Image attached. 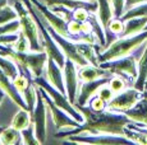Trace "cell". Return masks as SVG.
<instances>
[{"label":"cell","instance_id":"1","mask_svg":"<svg viewBox=\"0 0 147 145\" xmlns=\"http://www.w3.org/2000/svg\"><path fill=\"white\" fill-rule=\"evenodd\" d=\"M78 111L84 117V124L76 127L73 131L63 132L56 135L58 138L64 136H73L82 132L90 134H110V135H119L125 136V127L132 124V120L124 112H117V111H101L96 112L91 107L77 104Z\"/></svg>","mask_w":147,"mask_h":145},{"label":"cell","instance_id":"2","mask_svg":"<svg viewBox=\"0 0 147 145\" xmlns=\"http://www.w3.org/2000/svg\"><path fill=\"white\" fill-rule=\"evenodd\" d=\"M146 41H147V31H143V32L138 33V35H134V36L119 37L117 41L110 43L109 47H107L102 54L97 55L98 64L128 56L132 51H134L138 46H141V45L143 42H146Z\"/></svg>","mask_w":147,"mask_h":145},{"label":"cell","instance_id":"3","mask_svg":"<svg viewBox=\"0 0 147 145\" xmlns=\"http://www.w3.org/2000/svg\"><path fill=\"white\" fill-rule=\"evenodd\" d=\"M0 54L3 56L10 57L13 61L19 64L21 68L30 70L35 78H38L42 75L44 66L46 65L47 57H49L45 51L28 54V52H19L16 50H10L8 47L1 46V45H0Z\"/></svg>","mask_w":147,"mask_h":145},{"label":"cell","instance_id":"4","mask_svg":"<svg viewBox=\"0 0 147 145\" xmlns=\"http://www.w3.org/2000/svg\"><path fill=\"white\" fill-rule=\"evenodd\" d=\"M13 5H14V9L18 13V21H19V23H21L22 32L26 35V37L28 38V41H30L31 51L32 52L42 51L44 46H41V45L38 43V29H37L38 26H37V23H36L35 18L31 17L32 14L27 13V10H28V9H26L27 7H24V5L22 4V1L17 0V1H14Z\"/></svg>","mask_w":147,"mask_h":145},{"label":"cell","instance_id":"5","mask_svg":"<svg viewBox=\"0 0 147 145\" xmlns=\"http://www.w3.org/2000/svg\"><path fill=\"white\" fill-rule=\"evenodd\" d=\"M98 66L102 69L109 70L111 74L115 75H125L129 79H134L138 75V64L136 63L133 56H124L117 60H110L105 63L98 64Z\"/></svg>","mask_w":147,"mask_h":145},{"label":"cell","instance_id":"6","mask_svg":"<svg viewBox=\"0 0 147 145\" xmlns=\"http://www.w3.org/2000/svg\"><path fill=\"white\" fill-rule=\"evenodd\" d=\"M33 83H35V84H37L38 87L44 88L45 90L47 92V94H49V96L54 99V103H55L58 107H60L61 110H64L67 113H69V115L72 116L74 120H77L78 122H83L84 121L83 116H81L80 113H78L77 111L72 107V103L68 102L65 99V97H64L65 94H63L60 90H59V89H56L54 85H50L49 83H47L45 79H42L41 76L36 78V79L33 80Z\"/></svg>","mask_w":147,"mask_h":145},{"label":"cell","instance_id":"7","mask_svg":"<svg viewBox=\"0 0 147 145\" xmlns=\"http://www.w3.org/2000/svg\"><path fill=\"white\" fill-rule=\"evenodd\" d=\"M143 97V92L138 90L134 87L131 89H124L123 92L114 96V98L107 103V108L117 112H127L134 107L136 103Z\"/></svg>","mask_w":147,"mask_h":145},{"label":"cell","instance_id":"8","mask_svg":"<svg viewBox=\"0 0 147 145\" xmlns=\"http://www.w3.org/2000/svg\"><path fill=\"white\" fill-rule=\"evenodd\" d=\"M35 85H36V90H37V101H36L35 110H33V113H32V122L35 125L36 138L40 141V144H44L45 140H46V111H45L42 89L37 84Z\"/></svg>","mask_w":147,"mask_h":145},{"label":"cell","instance_id":"9","mask_svg":"<svg viewBox=\"0 0 147 145\" xmlns=\"http://www.w3.org/2000/svg\"><path fill=\"white\" fill-rule=\"evenodd\" d=\"M45 26H46L47 31L50 32L51 37L55 40V42L58 43L59 46L61 47V49H63V52L67 55L68 59L73 60L76 63V65L81 66V68L88 65V61H87L86 59H84L83 55L80 52V50H78V46L76 45V42H69V40H68V38L63 37L61 35H59V33L56 32L55 29H53L47 23H45Z\"/></svg>","mask_w":147,"mask_h":145},{"label":"cell","instance_id":"10","mask_svg":"<svg viewBox=\"0 0 147 145\" xmlns=\"http://www.w3.org/2000/svg\"><path fill=\"white\" fill-rule=\"evenodd\" d=\"M68 141L73 143H86V144H96V145H109V144H132L133 141L127 136L110 135V134H92L91 136H69Z\"/></svg>","mask_w":147,"mask_h":145},{"label":"cell","instance_id":"11","mask_svg":"<svg viewBox=\"0 0 147 145\" xmlns=\"http://www.w3.org/2000/svg\"><path fill=\"white\" fill-rule=\"evenodd\" d=\"M31 1H32V4L36 7V9H37L38 12H40L41 14L45 17V19H46V23L49 24V26L51 27L53 29H55L56 32L59 33V35H61L63 37L68 38V40L72 37L69 29H68V23L64 21V19L59 18V17L55 15L53 12H50V10L46 8V5L42 4L40 0H31Z\"/></svg>","mask_w":147,"mask_h":145},{"label":"cell","instance_id":"12","mask_svg":"<svg viewBox=\"0 0 147 145\" xmlns=\"http://www.w3.org/2000/svg\"><path fill=\"white\" fill-rule=\"evenodd\" d=\"M42 89V96L47 101V104H49L50 110H51V115H53V120H54V124H55V127L56 129H64V127H78L80 126L81 122H78L77 120H74L73 117H69L65 113V111H63L60 107L54 103L51 99H49V94L45 90L44 88Z\"/></svg>","mask_w":147,"mask_h":145},{"label":"cell","instance_id":"13","mask_svg":"<svg viewBox=\"0 0 147 145\" xmlns=\"http://www.w3.org/2000/svg\"><path fill=\"white\" fill-rule=\"evenodd\" d=\"M74 61L68 59L64 65V80H65V87H67V96L69 98V102L74 104L76 99V92L78 87V72L76 71Z\"/></svg>","mask_w":147,"mask_h":145},{"label":"cell","instance_id":"14","mask_svg":"<svg viewBox=\"0 0 147 145\" xmlns=\"http://www.w3.org/2000/svg\"><path fill=\"white\" fill-rule=\"evenodd\" d=\"M0 88H1L5 92V94H8V96L10 97V99H12L13 102H16L17 106H19L21 108H23V110H27L28 111L27 103L23 99L22 94L16 89V87H14V84H13V82H10V78L8 76V75L5 74L4 71H3L1 68H0Z\"/></svg>","mask_w":147,"mask_h":145},{"label":"cell","instance_id":"15","mask_svg":"<svg viewBox=\"0 0 147 145\" xmlns=\"http://www.w3.org/2000/svg\"><path fill=\"white\" fill-rule=\"evenodd\" d=\"M109 80H110V78H100V79L92 80V82H84L81 88V94L78 96V99H77L78 104L84 106L90 101V98H92L97 93L98 89L102 87V85L109 83Z\"/></svg>","mask_w":147,"mask_h":145},{"label":"cell","instance_id":"16","mask_svg":"<svg viewBox=\"0 0 147 145\" xmlns=\"http://www.w3.org/2000/svg\"><path fill=\"white\" fill-rule=\"evenodd\" d=\"M42 4L46 7H64V8H70V9H77V8H84V9L90 10L91 13L97 12L98 4L96 1H80V0H40Z\"/></svg>","mask_w":147,"mask_h":145},{"label":"cell","instance_id":"17","mask_svg":"<svg viewBox=\"0 0 147 145\" xmlns=\"http://www.w3.org/2000/svg\"><path fill=\"white\" fill-rule=\"evenodd\" d=\"M46 76H47V80L51 83V85H54L56 89H59L63 94L67 93L65 88H64L63 76H61V72H60V66L51 57H47V61H46Z\"/></svg>","mask_w":147,"mask_h":145},{"label":"cell","instance_id":"18","mask_svg":"<svg viewBox=\"0 0 147 145\" xmlns=\"http://www.w3.org/2000/svg\"><path fill=\"white\" fill-rule=\"evenodd\" d=\"M136 125L147 127V97H142L134 107L124 112Z\"/></svg>","mask_w":147,"mask_h":145},{"label":"cell","instance_id":"19","mask_svg":"<svg viewBox=\"0 0 147 145\" xmlns=\"http://www.w3.org/2000/svg\"><path fill=\"white\" fill-rule=\"evenodd\" d=\"M111 74L109 70L102 69L100 66H90L86 65L78 71V76L83 82H92V80L100 79V78H109V75Z\"/></svg>","mask_w":147,"mask_h":145},{"label":"cell","instance_id":"20","mask_svg":"<svg viewBox=\"0 0 147 145\" xmlns=\"http://www.w3.org/2000/svg\"><path fill=\"white\" fill-rule=\"evenodd\" d=\"M133 87L141 92H145V89L147 88V41L146 49L138 61V75L134 80Z\"/></svg>","mask_w":147,"mask_h":145},{"label":"cell","instance_id":"21","mask_svg":"<svg viewBox=\"0 0 147 145\" xmlns=\"http://www.w3.org/2000/svg\"><path fill=\"white\" fill-rule=\"evenodd\" d=\"M147 26V17H136L125 21V28L120 37H128V36H134L138 33L143 32L145 27Z\"/></svg>","mask_w":147,"mask_h":145},{"label":"cell","instance_id":"22","mask_svg":"<svg viewBox=\"0 0 147 145\" xmlns=\"http://www.w3.org/2000/svg\"><path fill=\"white\" fill-rule=\"evenodd\" d=\"M97 4H98V8H97L98 22L101 23L104 31L106 33H109V23L113 19V17H114V12H111L110 4L107 0H97Z\"/></svg>","mask_w":147,"mask_h":145},{"label":"cell","instance_id":"23","mask_svg":"<svg viewBox=\"0 0 147 145\" xmlns=\"http://www.w3.org/2000/svg\"><path fill=\"white\" fill-rule=\"evenodd\" d=\"M31 124H32V116H31V113L27 110H23V108L12 120V127L17 129L18 131L27 129Z\"/></svg>","mask_w":147,"mask_h":145},{"label":"cell","instance_id":"24","mask_svg":"<svg viewBox=\"0 0 147 145\" xmlns=\"http://www.w3.org/2000/svg\"><path fill=\"white\" fill-rule=\"evenodd\" d=\"M21 131H18L14 127H5L4 131L0 135V144H19L21 143V136L22 134H19Z\"/></svg>","mask_w":147,"mask_h":145},{"label":"cell","instance_id":"25","mask_svg":"<svg viewBox=\"0 0 147 145\" xmlns=\"http://www.w3.org/2000/svg\"><path fill=\"white\" fill-rule=\"evenodd\" d=\"M78 46V50H80V52L84 56L87 61H90V63L92 64V65L95 66H98V60H97V54H95L94 49H92V45L91 43H80L77 45Z\"/></svg>","mask_w":147,"mask_h":145},{"label":"cell","instance_id":"26","mask_svg":"<svg viewBox=\"0 0 147 145\" xmlns=\"http://www.w3.org/2000/svg\"><path fill=\"white\" fill-rule=\"evenodd\" d=\"M136 17H147V1L142 3V4H138L136 7L131 8V9L125 10L124 12L121 19L123 21H128L131 18H136Z\"/></svg>","mask_w":147,"mask_h":145},{"label":"cell","instance_id":"27","mask_svg":"<svg viewBox=\"0 0 147 145\" xmlns=\"http://www.w3.org/2000/svg\"><path fill=\"white\" fill-rule=\"evenodd\" d=\"M0 68L3 69V71H4L10 79H16V76L18 75V69L16 68L14 63L12 60L4 59L1 54H0Z\"/></svg>","mask_w":147,"mask_h":145},{"label":"cell","instance_id":"28","mask_svg":"<svg viewBox=\"0 0 147 145\" xmlns=\"http://www.w3.org/2000/svg\"><path fill=\"white\" fill-rule=\"evenodd\" d=\"M33 80H31V78H27L26 75L23 74V72H21V74H18L16 76V79H13V84L16 89L19 92V93L23 96L24 92H26V89L30 87L31 84H32Z\"/></svg>","mask_w":147,"mask_h":145},{"label":"cell","instance_id":"29","mask_svg":"<svg viewBox=\"0 0 147 145\" xmlns=\"http://www.w3.org/2000/svg\"><path fill=\"white\" fill-rule=\"evenodd\" d=\"M18 19V13L16 9H12L10 7H3L0 8V26L8 22H12Z\"/></svg>","mask_w":147,"mask_h":145},{"label":"cell","instance_id":"30","mask_svg":"<svg viewBox=\"0 0 147 145\" xmlns=\"http://www.w3.org/2000/svg\"><path fill=\"white\" fill-rule=\"evenodd\" d=\"M22 143L26 145H31V144H40V141L37 140L35 135V125L31 124L27 129L22 130Z\"/></svg>","mask_w":147,"mask_h":145},{"label":"cell","instance_id":"31","mask_svg":"<svg viewBox=\"0 0 147 145\" xmlns=\"http://www.w3.org/2000/svg\"><path fill=\"white\" fill-rule=\"evenodd\" d=\"M109 87L113 89V92H114L115 94L120 93V92H123L124 89L127 87V80L124 79L123 76H120V75H115V76H113L111 79L109 80Z\"/></svg>","mask_w":147,"mask_h":145},{"label":"cell","instance_id":"32","mask_svg":"<svg viewBox=\"0 0 147 145\" xmlns=\"http://www.w3.org/2000/svg\"><path fill=\"white\" fill-rule=\"evenodd\" d=\"M13 50L19 51V52H28V50H31L30 41H28V38L26 37V35L23 32L19 33L18 40L13 43Z\"/></svg>","mask_w":147,"mask_h":145},{"label":"cell","instance_id":"33","mask_svg":"<svg viewBox=\"0 0 147 145\" xmlns=\"http://www.w3.org/2000/svg\"><path fill=\"white\" fill-rule=\"evenodd\" d=\"M124 28H125V21H123L121 18H115L114 17V19H111L109 23V32L114 33V35L119 36V37L121 36V33H123Z\"/></svg>","mask_w":147,"mask_h":145},{"label":"cell","instance_id":"34","mask_svg":"<svg viewBox=\"0 0 147 145\" xmlns=\"http://www.w3.org/2000/svg\"><path fill=\"white\" fill-rule=\"evenodd\" d=\"M21 28V23L19 21H12L8 22V23H4L0 26V35H7V33H16L18 32V29Z\"/></svg>","mask_w":147,"mask_h":145},{"label":"cell","instance_id":"35","mask_svg":"<svg viewBox=\"0 0 147 145\" xmlns=\"http://www.w3.org/2000/svg\"><path fill=\"white\" fill-rule=\"evenodd\" d=\"M113 12L115 18H121L125 12V0H111Z\"/></svg>","mask_w":147,"mask_h":145},{"label":"cell","instance_id":"36","mask_svg":"<svg viewBox=\"0 0 147 145\" xmlns=\"http://www.w3.org/2000/svg\"><path fill=\"white\" fill-rule=\"evenodd\" d=\"M90 107L92 108L96 112H101V111H105V108L107 107V102L104 101L101 97H98L96 94L95 97H92V101L90 103Z\"/></svg>","mask_w":147,"mask_h":145},{"label":"cell","instance_id":"37","mask_svg":"<svg viewBox=\"0 0 147 145\" xmlns=\"http://www.w3.org/2000/svg\"><path fill=\"white\" fill-rule=\"evenodd\" d=\"M96 94H97L98 97H101L104 101H106L107 103H109L113 98H114V94H115V93L113 92V89L109 87V84H105V85H102V87L98 89Z\"/></svg>","mask_w":147,"mask_h":145},{"label":"cell","instance_id":"38","mask_svg":"<svg viewBox=\"0 0 147 145\" xmlns=\"http://www.w3.org/2000/svg\"><path fill=\"white\" fill-rule=\"evenodd\" d=\"M88 17H90V10L84 9V8H77L74 10V13H73V18L80 22L88 21Z\"/></svg>","mask_w":147,"mask_h":145},{"label":"cell","instance_id":"39","mask_svg":"<svg viewBox=\"0 0 147 145\" xmlns=\"http://www.w3.org/2000/svg\"><path fill=\"white\" fill-rule=\"evenodd\" d=\"M17 40H18V35H17V33H7V35H0V45H4V46L13 45Z\"/></svg>","mask_w":147,"mask_h":145},{"label":"cell","instance_id":"40","mask_svg":"<svg viewBox=\"0 0 147 145\" xmlns=\"http://www.w3.org/2000/svg\"><path fill=\"white\" fill-rule=\"evenodd\" d=\"M147 0H125V10L131 9V8L136 7L138 4H142V3H146Z\"/></svg>","mask_w":147,"mask_h":145},{"label":"cell","instance_id":"41","mask_svg":"<svg viewBox=\"0 0 147 145\" xmlns=\"http://www.w3.org/2000/svg\"><path fill=\"white\" fill-rule=\"evenodd\" d=\"M4 93L5 92L1 88H0V104H1V102H3V99H4Z\"/></svg>","mask_w":147,"mask_h":145},{"label":"cell","instance_id":"42","mask_svg":"<svg viewBox=\"0 0 147 145\" xmlns=\"http://www.w3.org/2000/svg\"><path fill=\"white\" fill-rule=\"evenodd\" d=\"M8 5V0H0V8L7 7Z\"/></svg>","mask_w":147,"mask_h":145},{"label":"cell","instance_id":"43","mask_svg":"<svg viewBox=\"0 0 147 145\" xmlns=\"http://www.w3.org/2000/svg\"><path fill=\"white\" fill-rule=\"evenodd\" d=\"M5 127H7V126H1V127H0V135H1V132H3V131H4Z\"/></svg>","mask_w":147,"mask_h":145},{"label":"cell","instance_id":"44","mask_svg":"<svg viewBox=\"0 0 147 145\" xmlns=\"http://www.w3.org/2000/svg\"><path fill=\"white\" fill-rule=\"evenodd\" d=\"M145 31H147V26H146V27H145Z\"/></svg>","mask_w":147,"mask_h":145},{"label":"cell","instance_id":"45","mask_svg":"<svg viewBox=\"0 0 147 145\" xmlns=\"http://www.w3.org/2000/svg\"><path fill=\"white\" fill-rule=\"evenodd\" d=\"M90 1H96V0H90Z\"/></svg>","mask_w":147,"mask_h":145}]
</instances>
